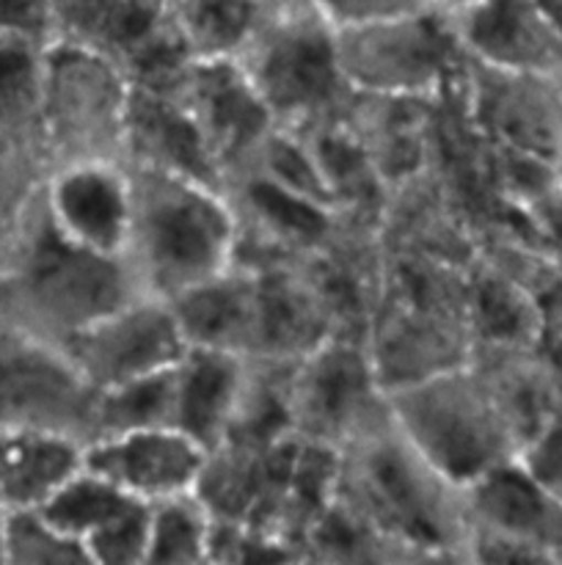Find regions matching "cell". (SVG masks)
<instances>
[{
	"label": "cell",
	"mask_w": 562,
	"mask_h": 565,
	"mask_svg": "<svg viewBox=\"0 0 562 565\" xmlns=\"http://www.w3.org/2000/svg\"><path fill=\"white\" fill-rule=\"evenodd\" d=\"M389 412L408 445L461 489L521 456L516 434L472 359L389 392Z\"/></svg>",
	"instance_id": "5"
},
{
	"label": "cell",
	"mask_w": 562,
	"mask_h": 565,
	"mask_svg": "<svg viewBox=\"0 0 562 565\" xmlns=\"http://www.w3.org/2000/svg\"><path fill=\"white\" fill-rule=\"evenodd\" d=\"M86 463L80 441L55 434L0 430V508L39 511Z\"/></svg>",
	"instance_id": "21"
},
{
	"label": "cell",
	"mask_w": 562,
	"mask_h": 565,
	"mask_svg": "<svg viewBox=\"0 0 562 565\" xmlns=\"http://www.w3.org/2000/svg\"><path fill=\"white\" fill-rule=\"evenodd\" d=\"M284 392L292 434L331 450H342L391 417L389 392L358 337H331L287 362Z\"/></svg>",
	"instance_id": "8"
},
{
	"label": "cell",
	"mask_w": 562,
	"mask_h": 565,
	"mask_svg": "<svg viewBox=\"0 0 562 565\" xmlns=\"http://www.w3.org/2000/svg\"><path fill=\"white\" fill-rule=\"evenodd\" d=\"M132 502L141 500L125 494L119 486H114L108 478H102V475L94 472L91 467L83 463L80 472L72 475V478L55 491L53 500L44 508H39V511L47 513L64 533H69L72 539H77L83 546H88V541L97 539V535L102 533L110 522H116Z\"/></svg>",
	"instance_id": "26"
},
{
	"label": "cell",
	"mask_w": 562,
	"mask_h": 565,
	"mask_svg": "<svg viewBox=\"0 0 562 565\" xmlns=\"http://www.w3.org/2000/svg\"><path fill=\"white\" fill-rule=\"evenodd\" d=\"M50 42L0 36V130L42 147V105Z\"/></svg>",
	"instance_id": "23"
},
{
	"label": "cell",
	"mask_w": 562,
	"mask_h": 565,
	"mask_svg": "<svg viewBox=\"0 0 562 565\" xmlns=\"http://www.w3.org/2000/svg\"><path fill=\"white\" fill-rule=\"evenodd\" d=\"M99 390L61 342L0 323V430L97 439Z\"/></svg>",
	"instance_id": "9"
},
{
	"label": "cell",
	"mask_w": 562,
	"mask_h": 565,
	"mask_svg": "<svg viewBox=\"0 0 562 565\" xmlns=\"http://www.w3.org/2000/svg\"><path fill=\"white\" fill-rule=\"evenodd\" d=\"M154 3H163V6H171V3H174V0H154Z\"/></svg>",
	"instance_id": "40"
},
{
	"label": "cell",
	"mask_w": 562,
	"mask_h": 565,
	"mask_svg": "<svg viewBox=\"0 0 562 565\" xmlns=\"http://www.w3.org/2000/svg\"><path fill=\"white\" fill-rule=\"evenodd\" d=\"M180 81L174 86H132L125 163L224 188L218 160L182 97Z\"/></svg>",
	"instance_id": "17"
},
{
	"label": "cell",
	"mask_w": 562,
	"mask_h": 565,
	"mask_svg": "<svg viewBox=\"0 0 562 565\" xmlns=\"http://www.w3.org/2000/svg\"><path fill=\"white\" fill-rule=\"evenodd\" d=\"M253 359L218 348H193L182 353L171 370L174 384V417L171 425L191 436L204 450H215L229 436L248 381Z\"/></svg>",
	"instance_id": "18"
},
{
	"label": "cell",
	"mask_w": 562,
	"mask_h": 565,
	"mask_svg": "<svg viewBox=\"0 0 562 565\" xmlns=\"http://www.w3.org/2000/svg\"><path fill=\"white\" fill-rule=\"evenodd\" d=\"M529 213H532L534 224H538L549 252L554 254L556 259H562V193L554 188V191L545 199H540Z\"/></svg>",
	"instance_id": "35"
},
{
	"label": "cell",
	"mask_w": 562,
	"mask_h": 565,
	"mask_svg": "<svg viewBox=\"0 0 562 565\" xmlns=\"http://www.w3.org/2000/svg\"><path fill=\"white\" fill-rule=\"evenodd\" d=\"M273 121L292 132L339 125L353 99L336 25L314 0H268L235 55Z\"/></svg>",
	"instance_id": "4"
},
{
	"label": "cell",
	"mask_w": 562,
	"mask_h": 565,
	"mask_svg": "<svg viewBox=\"0 0 562 565\" xmlns=\"http://www.w3.org/2000/svg\"><path fill=\"white\" fill-rule=\"evenodd\" d=\"M136 296L141 290L125 257L61 235L44 199L0 248V323L42 340L64 345Z\"/></svg>",
	"instance_id": "2"
},
{
	"label": "cell",
	"mask_w": 562,
	"mask_h": 565,
	"mask_svg": "<svg viewBox=\"0 0 562 565\" xmlns=\"http://www.w3.org/2000/svg\"><path fill=\"white\" fill-rule=\"evenodd\" d=\"M532 292L540 312V345H562V259L549 265Z\"/></svg>",
	"instance_id": "34"
},
{
	"label": "cell",
	"mask_w": 562,
	"mask_h": 565,
	"mask_svg": "<svg viewBox=\"0 0 562 565\" xmlns=\"http://www.w3.org/2000/svg\"><path fill=\"white\" fill-rule=\"evenodd\" d=\"M215 519L196 491L149 505L147 563H209Z\"/></svg>",
	"instance_id": "25"
},
{
	"label": "cell",
	"mask_w": 562,
	"mask_h": 565,
	"mask_svg": "<svg viewBox=\"0 0 562 565\" xmlns=\"http://www.w3.org/2000/svg\"><path fill=\"white\" fill-rule=\"evenodd\" d=\"M88 561L102 565H141L149 555V502H132L97 539L88 541Z\"/></svg>",
	"instance_id": "30"
},
{
	"label": "cell",
	"mask_w": 562,
	"mask_h": 565,
	"mask_svg": "<svg viewBox=\"0 0 562 565\" xmlns=\"http://www.w3.org/2000/svg\"><path fill=\"white\" fill-rule=\"evenodd\" d=\"M518 461L562 500V417L545 425L521 450Z\"/></svg>",
	"instance_id": "32"
},
{
	"label": "cell",
	"mask_w": 562,
	"mask_h": 565,
	"mask_svg": "<svg viewBox=\"0 0 562 565\" xmlns=\"http://www.w3.org/2000/svg\"><path fill=\"white\" fill-rule=\"evenodd\" d=\"M0 248H3V246H0Z\"/></svg>",
	"instance_id": "41"
},
{
	"label": "cell",
	"mask_w": 562,
	"mask_h": 565,
	"mask_svg": "<svg viewBox=\"0 0 562 565\" xmlns=\"http://www.w3.org/2000/svg\"><path fill=\"white\" fill-rule=\"evenodd\" d=\"M132 83L114 58L50 42L42 149L50 169L83 160H125Z\"/></svg>",
	"instance_id": "6"
},
{
	"label": "cell",
	"mask_w": 562,
	"mask_h": 565,
	"mask_svg": "<svg viewBox=\"0 0 562 565\" xmlns=\"http://www.w3.org/2000/svg\"><path fill=\"white\" fill-rule=\"evenodd\" d=\"M125 263L143 296L174 301L235 265L237 213L224 188L130 166Z\"/></svg>",
	"instance_id": "3"
},
{
	"label": "cell",
	"mask_w": 562,
	"mask_h": 565,
	"mask_svg": "<svg viewBox=\"0 0 562 565\" xmlns=\"http://www.w3.org/2000/svg\"><path fill=\"white\" fill-rule=\"evenodd\" d=\"M430 3H433L435 9L450 11V14H455V11L466 9V6H468V3H474V0H430Z\"/></svg>",
	"instance_id": "37"
},
{
	"label": "cell",
	"mask_w": 562,
	"mask_h": 565,
	"mask_svg": "<svg viewBox=\"0 0 562 565\" xmlns=\"http://www.w3.org/2000/svg\"><path fill=\"white\" fill-rule=\"evenodd\" d=\"M466 563H562V500L518 458L463 489Z\"/></svg>",
	"instance_id": "10"
},
{
	"label": "cell",
	"mask_w": 562,
	"mask_h": 565,
	"mask_svg": "<svg viewBox=\"0 0 562 565\" xmlns=\"http://www.w3.org/2000/svg\"><path fill=\"white\" fill-rule=\"evenodd\" d=\"M6 563L17 565H80L86 546L58 527L44 511L6 513Z\"/></svg>",
	"instance_id": "29"
},
{
	"label": "cell",
	"mask_w": 562,
	"mask_h": 565,
	"mask_svg": "<svg viewBox=\"0 0 562 565\" xmlns=\"http://www.w3.org/2000/svg\"><path fill=\"white\" fill-rule=\"evenodd\" d=\"M314 3L323 9V14L328 17L336 28L369 25V22L435 9L430 0H314Z\"/></svg>",
	"instance_id": "31"
},
{
	"label": "cell",
	"mask_w": 562,
	"mask_h": 565,
	"mask_svg": "<svg viewBox=\"0 0 562 565\" xmlns=\"http://www.w3.org/2000/svg\"><path fill=\"white\" fill-rule=\"evenodd\" d=\"M452 20L466 58L562 81V33L538 0H474Z\"/></svg>",
	"instance_id": "15"
},
{
	"label": "cell",
	"mask_w": 562,
	"mask_h": 565,
	"mask_svg": "<svg viewBox=\"0 0 562 565\" xmlns=\"http://www.w3.org/2000/svg\"><path fill=\"white\" fill-rule=\"evenodd\" d=\"M169 303L180 320L187 345L253 356L257 285L248 268L235 263L224 274L182 292Z\"/></svg>",
	"instance_id": "20"
},
{
	"label": "cell",
	"mask_w": 562,
	"mask_h": 565,
	"mask_svg": "<svg viewBox=\"0 0 562 565\" xmlns=\"http://www.w3.org/2000/svg\"><path fill=\"white\" fill-rule=\"evenodd\" d=\"M268 0H174V25L196 58H235Z\"/></svg>",
	"instance_id": "24"
},
{
	"label": "cell",
	"mask_w": 562,
	"mask_h": 565,
	"mask_svg": "<svg viewBox=\"0 0 562 565\" xmlns=\"http://www.w3.org/2000/svg\"><path fill=\"white\" fill-rule=\"evenodd\" d=\"M0 563H6V511L0 508Z\"/></svg>",
	"instance_id": "38"
},
{
	"label": "cell",
	"mask_w": 562,
	"mask_h": 565,
	"mask_svg": "<svg viewBox=\"0 0 562 565\" xmlns=\"http://www.w3.org/2000/svg\"><path fill=\"white\" fill-rule=\"evenodd\" d=\"M180 92L207 138L224 182L251 163L275 121L235 58H193Z\"/></svg>",
	"instance_id": "13"
},
{
	"label": "cell",
	"mask_w": 562,
	"mask_h": 565,
	"mask_svg": "<svg viewBox=\"0 0 562 565\" xmlns=\"http://www.w3.org/2000/svg\"><path fill=\"white\" fill-rule=\"evenodd\" d=\"M463 105L488 141L554 163L562 154V81L505 72L466 58Z\"/></svg>",
	"instance_id": "12"
},
{
	"label": "cell",
	"mask_w": 562,
	"mask_h": 565,
	"mask_svg": "<svg viewBox=\"0 0 562 565\" xmlns=\"http://www.w3.org/2000/svg\"><path fill=\"white\" fill-rule=\"evenodd\" d=\"M207 450L176 428L130 430L86 447V467L141 502L196 491Z\"/></svg>",
	"instance_id": "16"
},
{
	"label": "cell",
	"mask_w": 562,
	"mask_h": 565,
	"mask_svg": "<svg viewBox=\"0 0 562 565\" xmlns=\"http://www.w3.org/2000/svg\"><path fill=\"white\" fill-rule=\"evenodd\" d=\"M554 177H556V191L562 193V154L554 160Z\"/></svg>",
	"instance_id": "39"
},
{
	"label": "cell",
	"mask_w": 562,
	"mask_h": 565,
	"mask_svg": "<svg viewBox=\"0 0 562 565\" xmlns=\"http://www.w3.org/2000/svg\"><path fill=\"white\" fill-rule=\"evenodd\" d=\"M466 320L474 345H540V312L534 292L505 270L474 259L468 270Z\"/></svg>",
	"instance_id": "22"
},
{
	"label": "cell",
	"mask_w": 562,
	"mask_h": 565,
	"mask_svg": "<svg viewBox=\"0 0 562 565\" xmlns=\"http://www.w3.org/2000/svg\"><path fill=\"white\" fill-rule=\"evenodd\" d=\"M0 36L53 42V0H0Z\"/></svg>",
	"instance_id": "33"
},
{
	"label": "cell",
	"mask_w": 562,
	"mask_h": 565,
	"mask_svg": "<svg viewBox=\"0 0 562 565\" xmlns=\"http://www.w3.org/2000/svg\"><path fill=\"white\" fill-rule=\"evenodd\" d=\"M169 22L171 9L154 0H53V42L108 55L121 70Z\"/></svg>",
	"instance_id": "19"
},
{
	"label": "cell",
	"mask_w": 562,
	"mask_h": 565,
	"mask_svg": "<svg viewBox=\"0 0 562 565\" xmlns=\"http://www.w3.org/2000/svg\"><path fill=\"white\" fill-rule=\"evenodd\" d=\"M50 163L39 143L0 130V246L42 199Z\"/></svg>",
	"instance_id": "28"
},
{
	"label": "cell",
	"mask_w": 562,
	"mask_h": 565,
	"mask_svg": "<svg viewBox=\"0 0 562 565\" xmlns=\"http://www.w3.org/2000/svg\"><path fill=\"white\" fill-rule=\"evenodd\" d=\"M331 505L378 535L395 563H466L463 489L419 456L391 417L342 447Z\"/></svg>",
	"instance_id": "1"
},
{
	"label": "cell",
	"mask_w": 562,
	"mask_h": 565,
	"mask_svg": "<svg viewBox=\"0 0 562 565\" xmlns=\"http://www.w3.org/2000/svg\"><path fill=\"white\" fill-rule=\"evenodd\" d=\"M339 61L353 92L375 97L439 99L463 75L450 11L424 9L356 28H336Z\"/></svg>",
	"instance_id": "7"
},
{
	"label": "cell",
	"mask_w": 562,
	"mask_h": 565,
	"mask_svg": "<svg viewBox=\"0 0 562 565\" xmlns=\"http://www.w3.org/2000/svg\"><path fill=\"white\" fill-rule=\"evenodd\" d=\"M42 199L61 235L91 252L125 257L132 215V177L125 160L55 166Z\"/></svg>",
	"instance_id": "14"
},
{
	"label": "cell",
	"mask_w": 562,
	"mask_h": 565,
	"mask_svg": "<svg viewBox=\"0 0 562 565\" xmlns=\"http://www.w3.org/2000/svg\"><path fill=\"white\" fill-rule=\"evenodd\" d=\"M171 370L99 392L97 439L116 434H130V430L174 428V425H171V417H174V384H171Z\"/></svg>",
	"instance_id": "27"
},
{
	"label": "cell",
	"mask_w": 562,
	"mask_h": 565,
	"mask_svg": "<svg viewBox=\"0 0 562 565\" xmlns=\"http://www.w3.org/2000/svg\"><path fill=\"white\" fill-rule=\"evenodd\" d=\"M540 6H543V11L549 14V20L554 22L556 31L562 33V0H538Z\"/></svg>",
	"instance_id": "36"
},
{
	"label": "cell",
	"mask_w": 562,
	"mask_h": 565,
	"mask_svg": "<svg viewBox=\"0 0 562 565\" xmlns=\"http://www.w3.org/2000/svg\"><path fill=\"white\" fill-rule=\"evenodd\" d=\"M88 381L102 390L165 373L187 351L169 301L136 296L64 342Z\"/></svg>",
	"instance_id": "11"
}]
</instances>
